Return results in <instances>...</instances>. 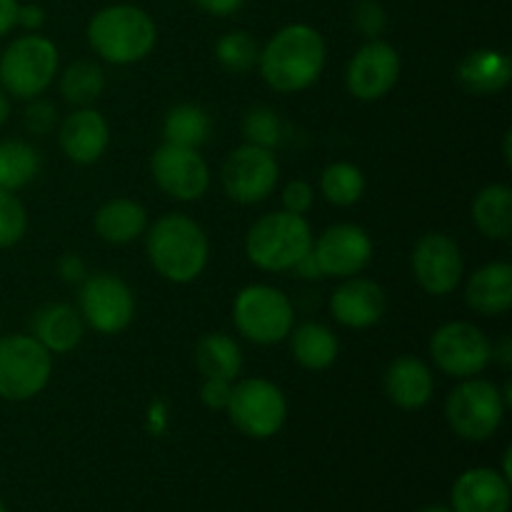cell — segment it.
<instances>
[{"mask_svg": "<svg viewBox=\"0 0 512 512\" xmlns=\"http://www.w3.org/2000/svg\"><path fill=\"white\" fill-rule=\"evenodd\" d=\"M265 83L278 93H298L320 78L325 43L310 25L295 23L273 35L258 58Z\"/></svg>", "mask_w": 512, "mask_h": 512, "instance_id": "obj_1", "label": "cell"}, {"mask_svg": "<svg viewBox=\"0 0 512 512\" xmlns=\"http://www.w3.org/2000/svg\"><path fill=\"white\" fill-rule=\"evenodd\" d=\"M208 250V235L183 213L163 215L148 233L150 263L170 283L198 278L208 265Z\"/></svg>", "mask_w": 512, "mask_h": 512, "instance_id": "obj_2", "label": "cell"}, {"mask_svg": "<svg viewBox=\"0 0 512 512\" xmlns=\"http://www.w3.org/2000/svg\"><path fill=\"white\" fill-rule=\"evenodd\" d=\"M158 30L153 18L135 5H110L93 15L88 40L95 53L113 65L138 63L153 50Z\"/></svg>", "mask_w": 512, "mask_h": 512, "instance_id": "obj_3", "label": "cell"}, {"mask_svg": "<svg viewBox=\"0 0 512 512\" xmlns=\"http://www.w3.org/2000/svg\"><path fill=\"white\" fill-rule=\"evenodd\" d=\"M245 250L253 265L270 273H283L293 270V265L313 250V230L303 215L280 210L263 215L250 228Z\"/></svg>", "mask_w": 512, "mask_h": 512, "instance_id": "obj_4", "label": "cell"}, {"mask_svg": "<svg viewBox=\"0 0 512 512\" xmlns=\"http://www.w3.org/2000/svg\"><path fill=\"white\" fill-rule=\"evenodd\" d=\"M58 73V48L43 35H23L0 58V83L13 98L33 100Z\"/></svg>", "mask_w": 512, "mask_h": 512, "instance_id": "obj_5", "label": "cell"}, {"mask_svg": "<svg viewBox=\"0 0 512 512\" xmlns=\"http://www.w3.org/2000/svg\"><path fill=\"white\" fill-rule=\"evenodd\" d=\"M233 320L240 335L258 345H273L293 333V305L288 295L270 285H248L238 293Z\"/></svg>", "mask_w": 512, "mask_h": 512, "instance_id": "obj_6", "label": "cell"}, {"mask_svg": "<svg viewBox=\"0 0 512 512\" xmlns=\"http://www.w3.org/2000/svg\"><path fill=\"white\" fill-rule=\"evenodd\" d=\"M445 415L455 433L470 443H483L490 435L498 433L505 415V400L498 385L490 380L465 378L458 388L450 393L445 403Z\"/></svg>", "mask_w": 512, "mask_h": 512, "instance_id": "obj_7", "label": "cell"}, {"mask_svg": "<svg viewBox=\"0 0 512 512\" xmlns=\"http://www.w3.org/2000/svg\"><path fill=\"white\" fill-rule=\"evenodd\" d=\"M53 358L33 335L0 338V398L30 400L48 385Z\"/></svg>", "mask_w": 512, "mask_h": 512, "instance_id": "obj_8", "label": "cell"}, {"mask_svg": "<svg viewBox=\"0 0 512 512\" xmlns=\"http://www.w3.org/2000/svg\"><path fill=\"white\" fill-rule=\"evenodd\" d=\"M225 410L240 433L263 440L273 438L283 428L288 403L278 385L263 378H250L235 385Z\"/></svg>", "mask_w": 512, "mask_h": 512, "instance_id": "obj_9", "label": "cell"}, {"mask_svg": "<svg viewBox=\"0 0 512 512\" xmlns=\"http://www.w3.org/2000/svg\"><path fill=\"white\" fill-rule=\"evenodd\" d=\"M430 353L443 373L465 380L488 368L493 360V345L478 325L458 320V323H445L443 328L435 330L430 340Z\"/></svg>", "mask_w": 512, "mask_h": 512, "instance_id": "obj_10", "label": "cell"}, {"mask_svg": "<svg viewBox=\"0 0 512 512\" xmlns=\"http://www.w3.org/2000/svg\"><path fill=\"white\" fill-rule=\"evenodd\" d=\"M278 183V160L268 148L243 145L225 160L223 188L235 203H263Z\"/></svg>", "mask_w": 512, "mask_h": 512, "instance_id": "obj_11", "label": "cell"}, {"mask_svg": "<svg viewBox=\"0 0 512 512\" xmlns=\"http://www.w3.org/2000/svg\"><path fill=\"white\" fill-rule=\"evenodd\" d=\"M80 310L93 330L105 335L120 333L135 315L133 290L110 273L93 275L80 290Z\"/></svg>", "mask_w": 512, "mask_h": 512, "instance_id": "obj_12", "label": "cell"}, {"mask_svg": "<svg viewBox=\"0 0 512 512\" xmlns=\"http://www.w3.org/2000/svg\"><path fill=\"white\" fill-rule=\"evenodd\" d=\"M153 178L160 188L178 200L203 198L210 185L208 163L195 148L165 143L153 155Z\"/></svg>", "mask_w": 512, "mask_h": 512, "instance_id": "obj_13", "label": "cell"}, {"mask_svg": "<svg viewBox=\"0 0 512 512\" xmlns=\"http://www.w3.org/2000/svg\"><path fill=\"white\" fill-rule=\"evenodd\" d=\"M320 273L330 278H353L373 258V243L360 225L340 223L325 230L313 245Z\"/></svg>", "mask_w": 512, "mask_h": 512, "instance_id": "obj_14", "label": "cell"}, {"mask_svg": "<svg viewBox=\"0 0 512 512\" xmlns=\"http://www.w3.org/2000/svg\"><path fill=\"white\" fill-rule=\"evenodd\" d=\"M400 78L398 50L383 40H370L353 55L345 73L348 90L358 100H378L393 90Z\"/></svg>", "mask_w": 512, "mask_h": 512, "instance_id": "obj_15", "label": "cell"}, {"mask_svg": "<svg viewBox=\"0 0 512 512\" xmlns=\"http://www.w3.org/2000/svg\"><path fill=\"white\" fill-rule=\"evenodd\" d=\"M413 273L430 295H448L463 278V255L458 243L443 233H428L413 250Z\"/></svg>", "mask_w": 512, "mask_h": 512, "instance_id": "obj_16", "label": "cell"}, {"mask_svg": "<svg viewBox=\"0 0 512 512\" xmlns=\"http://www.w3.org/2000/svg\"><path fill=\"white\" fill-rule=\"evenodd\" d=\"M455 512H508L510 483L490 468L468 470L453 485Z\"/></svg>", "mask_w": 512, "mask_h": 512, "instance_id": "obj_17", "label": "cell"}, {"mask_svg": "<svg viewBox=\"0 0 512 512\" xmlns=\"http://www.w3.org/2000/svg\"><path fill=\"white\" fill-rule=\"evenodd\" d=\"M330 310L345 328H370L383 318L385 293L373 280L350 278L333 293Z\"/></svg>", "mask_w": 512, "mask_h": 512, "instance_id": "obj_18", "label": "cell"}, {"mask_svg": "<svg viewBox=\"0 0 512 512\" xmlns=\"http://www.w3.org/2000/svg\"><path fill=\"white\" fill-rule=\"evenodd\" d=\"M110 143V128L98 110L83 108L68 115L60 125V148L73 163L90 165L105 153Z\"/></svg>", "mask_w": 512, "mask_h": 512, "instance_id": "obj_19", "label": "cell"}, {"mask_svg": "<svg viewBox=\"0 0 512 512\" xmlns=\"http://www.w3.org/2000/svg\"><path fill=\"white\" fill-rule=\"evenodd\" d=\"M385 393L395 405L418 410L433 395V373L418 358H398L385 370Z\"/></svg>", "mask_w": 512, "mask_h": 512, "instance_id": "obj_20", "label": "cell"}, {"mask_svg": "<svg viewBox=\"0 0 512 512\" xmlns=\"http://www.w3.org/2000/svg\"><path fill=\"white\" fill-rule=\"evenodd\" d=\"M33 338L48 353H70L83 340V320L70 305L50 303L33 315Z\"/></svg>", "mask_w": 512, "mask_h": 512, "instance_id": "obj_21", "label": "cell"}, {"mask_svg": "<svg viewBox=\"0 0 512 512\" xmlns=\"http://www.w3.org/2000/svg\"><path fill=\"white\" fill-rule=\"evenodd\" d=\"M465 303L480 315H503L512 305V268L508 263H490L470 278Z\"/></svg>", "mask_w": 512, "mask_h": 512, "instance_id": "obj_22", "label": "cell"}, {"mask_svg": "<svg viewBox=\"0 0 512 512\" xmlns=\"http://www.w3.org/2000/svg\"><path fill=\"white\" fill-rule=\"evenodd\" d=\"M512 78L510 58L500 50H475L458 65V80L468 93L493 95L508 88Z\"/></svg>", "mask_w": 512, "mask_h": 512, "instance_id": "obj_23", "label": "cell"}, {"mask_svg": "<svg viewBox=\"0 0 512 512\" xmlns=\"http://www.w3.org/2000/svg\"><path fill=\"white\" fill-rule=\"evenodd\" d=\"M145 228H148V213H145L143 205L135 203V200H108V203L95 213V233H98L105 243H130V240H135L138 235H143Z\"/></svg>", "mask_w": 512, "mask_h": 512, "instance_id": "obj_24", "label": "cell"}, {"mask_svg": "<svg viewBox=\"0 0 512 512\" xmlns=\"http://www.w3.org/2000/svg\"><path fill=\"white\" fill-rule=\"evenodd\" d=\"M195 365L205 378L230 380L233 383L243 368V353L240 345L225 333H210L198 340L195 348Z\"/></svg>", "mask_w": 512, "mask_h": 512, "instance_id": "obj_25", "label": "cell"}, {"mask_svg": "<svg viewBox=\"0 0 512 512\" xmlns=\"http://www.w3.org/2000/svg\"><path fill=\"white\" fill-rule=\"evenodd\" d=\"M473 220L483 235L508 240L512 233V190L508 185H488L473 200Z\"/></svg>", "mask_w": 512, "mask_h": 512, "instance_id": "obj_26", "label": "cell"}, {"mask_svg": "<svg viewBox=\"0 0 512 512\" xmlns=\"http://www.w3.org/2000/svg\"><path fill=\"white\" fill-rule=\"evenodd\" d=\"M290 350L303 368L325 370L338 358V338L325 325L303 323L300 328H295Z\"/></svg>", "mask_w": 512, "mask_h": 512, "instance_id": "obj_27", "label": "cell"}, {"mask_svg": "<svg viewBox=\"0 0 512 512\" xmlns=\"http://www.w3.org/2000/svg\"><path fill=\"white\" fill-rule=\"evenodd\" d=\"M163 135L165 143L198 150V145H203L210 135V115L205 113L200 105H175V108L165 115Z\"/></svg>", "mask_w": 512, "mask_h": 512, "instance_id": "obj_28", "label": "cell"}, {"mask_svg": "<svg viewBox=\"0 0 512 512\" xmlns=\"http://www.w3.org/2000/svg\"><path fill=\"white\" fill-rule=\"evenodd\" d=\"M40 158L33 145L23 140L0 143V190H18L38 175Z\"/></svg>", "mask_w": 512, "mask_h": 512, "instance_id": "obj_29", "label": "cell"}, {"mask_svg": "<svg viewBox=\"0 0 512 512\" xmlns=\"http://www.w3.org/2000/svg\"><path fill=\"white\" fill-rule=\"evenodd\" d=\"M103 88V70H100V65L88 63V60H78L70 68H65L63 78H60V93L73 105H90L95 98H100Z\"/></svg>", "mask_w": 512, "mask_h": 512, "instance_id": "obj_30", "label": "cell"}, {"mask_svg": "<svg viewBox=\"0 0 512 512\" xmlns=\"http://www.w3.org/2000/svg\"><path fill=\"white\" fill-rule=\"evenodd\" d=\"M320 188H323V195L330 203L348 208V205L358 203L363 198L365 178L353 163H333L323 170Z\"/></svg>", "mask_w": 512, "mask_h": 512, "instance_id": "obj_31", "label": "cell"}, {"mask_svg": "<svg viewBox=\"0 0 512 512\" xmlns=\"http://www.w3.org/2000/svg\"><path fill=\"white\" fill-rule=\"evenodd\" d=\"M220 65L230 73H248L260 58L258 43L253 40V35L243 33V30H233V33L223 35L218 40V48H215Z\"/></svg>", "mask_w": 512, "mask_h": 512, "instance_id": "obj_32", "label": "cell"}, {"mask_svg": "<svg viewBox=\"0 0 512 512\" xmlns=\"http://www.w3.org/2000/svg\"><path fill=\"white\" fill-rule=\"evenodd\" d=\"M243 133L248 138L250 145H260V148H273L280 143V135H283V125L280 118L270 108H253L243 120Z\"/></svg>", "mask_w": 512, "mask_h": 512, "instance_id": "obj_33", "label": "cell"}, {"mask_svg": "<svg viewBox=\"0 0 512 512\" xmlns=\"http://www.w3.org/2000/svg\"><path fill=\"white\" fill-rule=\"evenodd\" d=\"M28 228V215L23 203L10 190H0V248L18 243Z\"/></svg>", "mask_w": 512, "mask_h": 512, "instance_id": "obj_34", "label": "cell"}, {"mask_svg": "<svg viewBox=\"0 0 512 512\" xmlns=\"http://www.w3.org/2000/svg\"><path fill=\"white\" fill-rule=\"evenodd\" d=\"M355 25H358L365 38L375 40L385 30V10L375 0H363L355 8Z\"/></svg>", "mask_w": 512, "mask_h": 512, "instance_id": "obj_35", "label": "cell"}, {"mask_svg": "<svg viewBox=\"0 0 512 512\" xmlns=\"http://www.w3.org/2000/svg\"><path fill=\"white\" fill-rule=\"evenodd\" d=\"M55 123V108L48 100H35L28 110H25V128L35 135H48Z\"/></svg>", "mask_w": 512, "mask_h": 512, "instance_id": "obj_36", "label": "cell"}, {"mask_svg": "<svg viewBox=\"0 0 512 512\" xmlns=\"http://www.w3.org/2000/svg\"><path fill=\"white\" fill-rule=\"evenodd\" d=\"M283 205L288 213L305 215L313 208V188L305 180H293L283 190Z\"/></svg>", "mask_w": 512, "mask_h": 512, "instance_id": "obj_37", "label": "cell"}, {"mask_svg": "<svg viewBox=\"0 0 512 512\" xmlns=\"http://www.w3.org/2000/svg\"><path fill=\"white\" fill-rule=\"evenodd\" d=\"M230 393H233V385H230V380L205 378L203 388H200V400H203L208 408L220 410V408H228Z\"/></svg>", "mask_w": 512, "mask_h": 512, "instance_id": "obj_38", "label": "cell"}, {"mask_svg": "<svg viewBox=\"0 0 512 512\" xmlns=\"http://www.w3.org/2000/svg\"><path fill=\"white\" fill-rule=\"evenodd\" d=\"M18 0H0V38L18 25Z\"/></svg>", "mask_w": 512, "mask_h": 512, "instance_id": "obj_39", "label": "cell"}, {"mask_svg": "<svg viewBox=\"0 0 512 512\" xmlns=\"http://www.w3.org/2000/svg\"><path fill=\"white\" fill-rule=\"evenodd\" d=\"M210 15H233L243 5V0H195Z\"/></svg>", "mask_w": 512, "mask_h": 512, "instance_id": "obj_40", "label": "cell"}, {"mask_svg": "<svg viewBox=\"0 0 512 512\" xmlns=\"http://www.w3.org/2000/svg\"><path fill=\"white\" fill-rule=\"evenodd\" d=\"M45 20V13L43 8H38V5H23V8H18V25H23V28H40Z\"/></svg>", "mask_w": 512, "mask_h": 512, "instance_id": "obj_41", "label": "cell"}, {"mask_svg": "<svg viewBox=\"0 0 512 512\" xmlns=\"http://www.w3.org/2000/svg\"><path fill=\"white\" fill-rule=\"evenodd\" d=\"M293 270L300 275V278H308V280L323 278V273H320V265H318V260H315L313 250H310V253L305 255V258H300L298 263L293 265Z\"/></svg>", "mask_w": 512, "mask_h": 512, "instance_id": "obj_42", "label": "cell"}, {"mask_svg": "<svg viewBox=\"0 0 512 512\" xmlns=\"http://www.w3.org/2000/svg\"><path fill=\"white\" fill-rule=\"evenodd\" d=\"M512 343H510V338H503V343H500V350H495L493 348V358H498L500 363L505 365V368H508V365L512 363Z\"/></svg>", "mask_w": 512, "mask_h": 512, "instance_id": "obj_43", "label": "cell"}, {"mask_svg": "<svg viewBox=\"0 0 512 512\" xmlns=\"http://www.w3.org/2000/svg\"><path fill=\"white\" fill-rule=\"evenodd\" d=\"M8 115H10V103H8V98H5V95L0 93V125H3L5 120H8Z\"/></svg>", "mask_w": 512, "mask_h": 512, "instance_id": "obj_44", "label": "cell"}, {"mask_svg": "<svg viewBox=\"0 0 512 512\" xmlns=\"http://www.w3.org/2000/svg\"><path fill=\"white\" fill-rule=\"evenodd\" d=\"M420 512H453V510H448V508H425V510H420Z\"/></svg>", "mask_w": 512, "mask_h": 512, "instance_id": "obj_45", "label": "cell"}, {"mask_svg": "<svg viewBox=\"0 0 512 512\" xmlns=\"http://www.w3.org/2000/svg\"><path fill=\"white\" fill-rule=\"evenodd\" d=\"M0 512H5V508H3V500H0Z\"/></svg>", "mask_w": 512, "mask_h": 512, "instance_id": "obj_46", "label": "cell"}]
</instances>
